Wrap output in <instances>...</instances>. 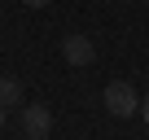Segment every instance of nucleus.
Wrapping results in <instances>:
<instances>
[{
    "mask_svg": "<svg viewBox=\"0 0 149 140\" xmlns=\"http://www.w3.org/2000/svg\"><path fill=\"white\" fill-rule=\"evenodd\" d=\"M0 127H5V110H0Z\"/></svg>",
    "mask_w": 149,
    "mask_h": 140,
    "instance_id": "0eeeda50",
    "label": "nucleus"
},
{
    "mask_svg": "<svg viewBox=\"0 0 149 140\" xmlns=\"http://www.w3.org/2000/svg\"><path fill=\"white\" fill-rule=\"evenodd\" d=\"M0 110H22V83L13 75H0Z\"/></svg>",
    "mask_w": 149,
    "mask_h": 140,
    "instance_id": "20e7f679",
    "label": "nucleus"
},
{
    "mask_svg": "<svg viewBox=\"0 0 149 140\" xmlns=\"http://www.w3.org/2000/svg\"><path fill=\"white\" fill-rule=\"evenodd\" d=\"M105 110H110L114 118H132V114H140V96H136V88H132L127 79H114V83L105 88Z\"/></svg>",
    "mask_w": 149,
    "mask_h": 140,
    "instance_id": "f257e3e1",
    "label": "nucleus"
},
{
    "mask_svg": "<svg viewBox=\"0 0 149 140\" xmlns=\"http://www.w3.org/2000/svg\"><path fill=\"white\" fill-rule=\"evenodd\" d=\"M22 131H26V140H48L53 136V110L48 105H22Z\"/></svg>",
    "mask_w": 149,
    "mask_h": 140,
    "instance_id": "f03ea898",
    "label": "nucleus"
},
{
    "mask_svg": "<svg viewBox=\"0 0 149 140\" xmlns=\"http://www.w3.org/2000/svg\"><path fill=\"white\" fill-rule=\"evenodd\" d=\"M61 57H66L70 66H92L97 48H92V40H88V35H74V31H70V35L61 40Z\"/></svg>",
    "mask_w": 149,
    "mask_h": 140,
    "instance_id": "7ed1b4c3",
    "label": "nucleus"
},
{
    "mask_svg": "<svg viewBox=\"0 0 149 140\" xmlns=\"http://www.w3.org/2000/svg\"><path fill=\"white\" fill-rule=\"evenodd\" d=\"M140 114H145V123H149V92H145V101H140Z\"/></svg>",
    "mask_w": 149,
    "mask_h": 140,
    "instance_id": "423d86ee",
    "label": "nucleus"
},
{
    "mask_svg": "<svg viewBox=\"0 0 149 140\" xmlns=\"http://www.w3.org/2000/svg\"><path fill=\"white\" fill-rule=\"evenodd\" d=\"M140 5H149V0H140Z\"/></svg>",
    "mask_w": 149,
    "mask_h": 140,
    "instance_id": "6e6552de",
    "label": "nucleus"
},
{
    "mask_svg": "<svg viewBox=\"0 0 149 140\" xmlns=\"http://www.w3.org/2000/svg\"><path fill=\"white\" fill-rule=\"evenodd\" d=\"M26 9H44V5H53V0H22Z\"/></svg>",
    "mask_w": 149,
    "mask_h": 140,
    "instance_id": "39448f33",
    "label": "nucleus"
}]
</instances>
